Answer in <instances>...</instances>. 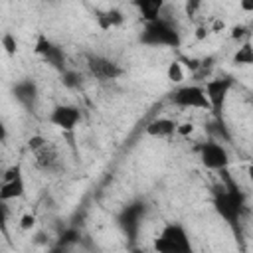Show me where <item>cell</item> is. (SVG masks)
<instances>
[{
  "label": "cell",
  "instance_id": "1",
  "mask_svg": "<svg viewBox=\"0 0 253 253\" xmlns=\"http://www.w3.org/2000/svg\"><path fill=\"white\" fill-rule=\"evenodd\" d=\"M213 210L215 213L229 225L237 231L239 227V221H241V215H243V210H245V196L243 192L231 182L227 180V184L221 186V190L213 196Z\"/></svg>",
  "mask_w": 253,
  "mask_h": 253
},
{
  "label": "cell",
  "instance_id": "2",
  "mask_svg": "<svg viewBox=\"0 0 253 253\" xmlns=\"http://www.w3.org/2000/svg\"><path fill=\"white\" fill-rule=\"evenodd\" d=\"M138 40H140V43H144L148 47H180V43H182L176 24L166 20L164 16H160L158 20L146 22L142 26Z\"/></svg>",
  "mask_w": 253,
  "mask_h": 253
},
{
  "label": "cell",
  "instance_id": "3",
  "mask_svg": "<svg viewBox=\"0 0 253 253\" xmlns=\"http://www.w3.org/2000/svg\"><path fill=\"white\" fill-rule=\"evenodd\" d=\"M152 247L158 253H190L192 251V241L182 223L170 221L162 225L158 235L154 237Z\"/></svg>",
  "mask_w": 253,
  "mask_h": 253
},
{
  "label": "cell",
  "instance_id": "4",
  "mask_svg": "<svg viewBox=\"0 0 253 253\" xmlns=\"http://www.w3.org/2000/svg\"><path fill=\"white\" fill-rule=\"evenodd\" d=\"M170 103L180 109H200L211 111L210 101L206 97L204 85H182L170 93Z\"/></svg>",
  "mask_w": 253,
  "mask_h": 253
},
{
  "label": "cell",
  "instance_id": "5",
  "mask_svg": "<svg viewBox=\"0 0 253 253\" xmlns=\"http://www.w3.org/2000/svg\"><path fill=\"white\" fill-rule=\"evenodd\" d=\"M198 156H200V162L208 170H213V172H223L229 166V152H227V148L219 140H213V138H210L206 142H200Z\"/></svg>",
  "mask_w": 253,
  "mask_h": 253
},
{
  "label": "cell",
  "instance_id": "6",
  "mask_svg": "<svg viewBox=\"0 0 253 253\" xmlns=\"http://www.w3.org/2000/svg\"><path fill=\"white\" fill-rule=\"evenodd\" d=\"M85 65H87V71L99 81H115L125 73V69L115 59L101 53H89L85 57Z\"/></svg>",
  "mask_w": 253,
  "mask_h": 253
},
{
  "label": "cell",
  "instance_id": "7",
  "mask_svg": "<svg viewBox=\"0 0 253 253\" xmlns=\"http://www.w3.org/2000/svg\"><path fill=\"white\" fill-rule=\"evenodd\" d=\"M231 87H233V79H231L229 75L213 77V79H208V81H206L204 91H206V97H208V101H210V107H211V113H213V115H219V113L223 111Z\"/></svg>",
  "mask_w": 253,
  "mask_h": 253
},
{
  "label": "cell",
  "instance_id": "8",
  "mask_svg": "<svg viewBox=\"0 0 253 253\" xmlns=\"http://www.w3.org/2000/svg\"><path fill=\"white\" fill-rule=\"evenodd\" d=\"M34 51H36V55H40L51 67L63 71V67H65V51L61 49V45L51 42L45 34H38L36 43H34Z\"/></svg>",
  "mask_w": 253,
  "mask_h": 253
},
{
  "label": "cell",
  "instance_id": "9",
  "mask_svg": "<svg viewBox=\"0 0 253 253\" xmlns=\"http://www.w3.org/2000/svg\"><path fill=\"white\" fill-rule=\"evenodd\" d=\"M47 121H49V125H53L55 128L65 130V132H71V130H75L77 125L81 123V111H79V107L67 105V103L55 105V107L51 109Z\"/></svg>",
  "mask_w": 253,
  "mask_h": 253
},
{
  "label": "cell",
  "instance_id": "10",
  "mask_svg": "<svg viewBox=\"0 0 253 253\" xmlns=\"http://www.w3.org/2000/svg\"><path fill=\"white\" fill-rule=\"evenodd\" d=\"M16 101L26 107V109H34L36 107V101H38V85L32 81V79H22L14 85L12 89Z\"/></svg>",
  "mask_w": 253,
  "mask_h": 253
},
{
  "label": "cell",
  "instance_id": "11",
  "mask_svg": "<svg viewBox=\"0 0 253 253\" xmlns=\"http://www.w3.org/2000/svg\"><path fill=\"white\" fill-rule=\"evenodd\" d=\"M132 6L136 8L142 24L158 20L164 14L166 8V0H132Z\"/></svg>",
  "mask_w": 253,
  "mask_h": 253
},
{
  "label": "cell",
  "instance_id": "12",
  "mask_svg": "<svg viewBox=\"0 0 253 253\" xmlns=\"http://www.w3.org/2000/svg\"><path fill=\"white\" fill-rule=\"evenodd\" d=\"M176 126H178V123H174L172 119L156 117L144 126V132L152 138H170L172 134H176Z\"/></svg>",
  "mask_w": 253,
  "mask_h": 253
},
{
  "label": "cell",
  "instance_id": "13",
  "mask_svg": "<svg viewBox=\"0 0 253 253\" xmlns=\"http://www.w3.org/2000/svg\"><path fill=\"white\" fill-rule=\"evenodd\" d=\"M34 158H36V166H38L40 170H43V172H55V170L61 168V164H59V154H57V150H55L49 142H47L42 150L34 152Z\"/></svg>",
  "mask_w": 253,
  "mask_h": 253
},
{
  "label": "cell",
  "instance_id": "14",
  "mask_svg": "<svg viewBox=\"0 0 253 253\" xmlns=\"http://www.w3.org/2000/svg\"><path fill=\"white\" fill-rule=\"evenodd\" d=\"M142 213H144V204L140 206V204H134V206H126L125 210H123V213H121V225H123V229L126 231V233H130L132 237L136 235V229H138V219L142 217Z\"/></svg>",
  "mask_w": 253,
  "mask_h": 253
},
{
  "label": "cell",
  "instance_id": "15",
  "mask_svg": "<svg viewBox=\"0 0 253 253\" xmlns=\"http://www.w3.org/2000/svg\"><path fill=\"white\" fill-rule=\"evenodd\" d=\"M26 194V180L24 174L14 178V180H2L0 184V202H10V200H18Z\"/></svg>",
  "mask_w": 253,
  "mask_h": 253
},
{
  "label": "cell",
  "instance_id": "16",
  "mask_svg": "<svg viewBox=\"0 0 253 253\" xmlns=\"http://www.w3.org/2000/svg\"><path fill=\"white\" fill-rule=\"evenodd\" d=\"M125 22V16L119 8H109V10H103V12H97V26L101 30H111V28H117Z\"/></svg>",
  "mask_w": 253,
  "mask_h": 253
},
{
  "label": "cell",
  "instance_id": "17",
  "mask_svg": "<svg viewBox=\"0 0 253 253\" xmlns=\"http://www.w3.org/2000/svg\"><path fill=\"white\" fill-rule=\"evenodd\" d=\"M231 63L239 65V67H249L253 65V43L251 42H243L231 55Z\"/></svg>",
  "mask_w": 253,
  "mask_h": 253
},
{
  "label": "cell",
  "instance_id": "18",
  "mask_svg": "<svg viewBox=\"0 0 253 253\" xmlns=\"http://www.w3.org/2000/svg\"><path fill=\"white\" fill-rule=\"evenodd\" d=\"M166 77H168V81H172V83H182V81H184V77H186L184 63H182L180 59L170 61V63H168V67H166Z\"/></svg>",
  "mask_w": 253,
  "mask_h": 253
},
{
  "label": "cell",
  "instance_id": "19",
  "mask_svg": "<svg viewBox=\"0 0 253 253\" xmlns=\"http://www.w3.org/2000/svg\"><path fill=\"white\" fill-rule=\"evenodd\" d=\"M2 49H4V53H6L8 57H14V55H16V51H18V40H16L14 34L6 32V34L2 36Z\"/></svg>",
  "mask_w": 253,
  "mask_h": 253
},
{
  "label": "cell",
  "instance_id": "20",
  "mask_svg": "<svg viewBox=\"0 0 253 253\" xmlns=\"http://www.w3.org/2000/svg\"><path fill=\"white\" fill-rule=\"evenodd\" d=\"M45 144H47V140H45L42 134H32V136L28 138V150H30L32 154L38 152V150H42Z\"/></svg>",
  "mask_w": 253,
  "mask_h": 253
},
{
  "label": "cell",
  "instance_id": "21",
  "mask_svg": "<svg viewBox=\"0 0 253 253\" xmlns=\"http://www.w3.org/2000/svg\"><path fill=\"white\" fill-rule=\"evenodd\" d=\"M202 4H204V0H186V2H184V14H186L188 18H194V16L200 12Z\"/></svg>",
  "mask_w": 253,
  "mask_h": 253
},
{
  "label": "cell",
  "instance_id": "22",
  "mask_svg": "<svg viewBox=\"0 0 253 253\" xmlns=\"http://www.w3.org/2000/svg\"><path fill=\"white\" fill-rule=\"evenodd\" d=\"M61 81H63V85H65V87H69V89L79 87V75H77L75 71H63Z\"/></svg>",
  "mask_w": 253,
  "mask_h": 253
},
{
  "label": "cell",
  "instance_id": "23",
  "mask_svg": "<svg viewBox=\"0 0 253 253\" xmlns=\"http://www.w3.org/2000/svg\"><path fill=\"white\" fill-rule=\"evenodd\" d=\"M18 225H20V229H24V231H30V229L36 225V215H34V213H24V215L20 217Z\"/></svg>",
  "mask_w": 253,
  "mask_h": 253
},
{
  "label": "cell",
  "instance_id": "24",
  "mask_svg": "<svg viewBox=\"0 0 253 253\" xmlns=\"http://www.w3.org/2000/svg\"><path fill=\"white\" fill-rule=\"evenodd\" d=\"M22 174H24V172H22V166H20V164H12L10 168L4 170L2 180H14V178H18V176H22Z\"/></svg>",
  "mask_w": 253,
  "mask_h": 253
},
{
  "label": "cell",
  "instance_id": "25",
  "mask_svg": "<svg viewBox=\"0 0 253 253\" xmlns=\"http://www.w3.org/2000/svg\"><path fill=\"white\" fill-rule=\"evenodd\" d=\"M194 123H180L178 126H176V134H180V136H190L192 132H194Z\"/></svg>",
  "mask_w": 253,
  "mask_h": 253
},
{
  "label": "cell",
  "instance_id": "26",
  "mask_svg": "<svg viewBox=\"0 0 253 253\" xmlns=\"http://www.w3.org/2000/svg\"><path fill=\"white\" fill-rule=\"evenodd\" d=\"M211 34V28L210 26H200L198 30H196V40H204V38H208Z\"/></svg>",
  "mask_w": 253,
  "mask_h": 253
},
{
  "label": "cell",
  "instance_id": "27",
  "mask_svg": "<svg viewBox=\"0 0 253 253\" xmlns=\"http://www.w3.org/2000/svg\"><path fill=\"white\" fill-rule=\"evenodd\" d=\"M184 63H186V67L190 69V71H196V69H200V59L198 57H188V59H184Z\"/></svg>",
  "mask_w": 253,
  "mask_h": 253
},
{
  "label": "cell",
  "instance_id": "28",
  "mask_svg": "<svg viewBox=\"0 0 253 253\" xmlns=\"http://www.w3.org/2000/svg\"><path fill=\"white\" fill-rule=\"evenodd\" d=\"M210 28H211V34H219L221 30H225V22L223 20H213V24Z\"/></svg>",
  "mask_w": 253,
  "mask_h": 253
},
{
  "label": "cell",
  "instance_id": "29",
  "mask_svg": "<svg viewBox=\"0 0 253 253\" xmlns=\"http://www.w3.org/2000/svg\"><path fill=\"white\" fill-rule=\"evenodd\" d=\"M239 8L247 14H253V0H239Z\"/></svg>",
  "mask_w": 253,
  "mask_h": 253
},
{
  "label": "cell",
  "instance_id": "30",
  "mask_svg": "<svg viewBox=\"0 0 253 253\" xmlns=\"http://www.w3.org/2000/svg\"><path fill=\"white\" fill-rule=\"evenodd\" d=\"M243 32H245L243 26H235V28H231V38H241Z\"/></svg>",
  "mask_w": 253,
  "mask_h": 253
},
{
  "label": "cell",
  "instance_id": "31",
  "mask_svg": "<svg viewBox=\"0 0 253 253\" xmlns=\"http://www.w3.org/2000/svg\"><path fill=\"white\" fill-rule=\"evenodd\" d=\"M247 178H249V182H251V186H253V162L247 166Z\"/></svg>",
  "mask_w": 253,
  "mask_h": 253
},
{
  "label": "cell",
  "instance_id": "32",
  "mask_svg": "<svg viewBox=\"0 0 253 253\" xmlns=\"http://www.w3.org/2000/svg\"><path fill=\"white\" fill-rule=\"evenodd\" d=\"M43 2H49V4H53V2H55V0H43Z\"/></svg>",
  "mask_w": 253,
  "mask_h": 253
}]
</instances>
